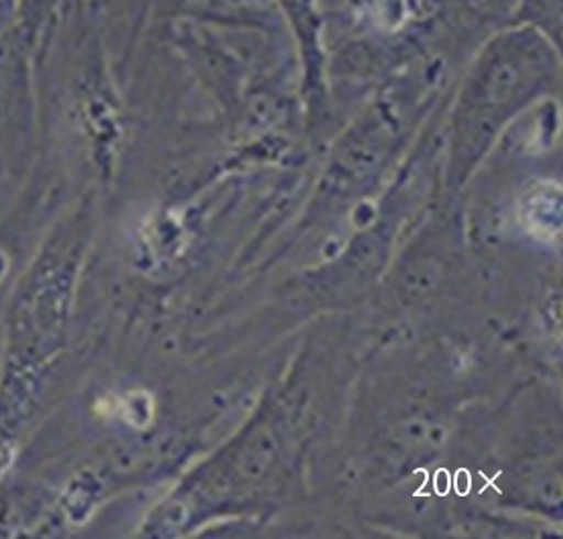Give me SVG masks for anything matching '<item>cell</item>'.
Instances as JSON below:
<instances>
[{"mask_svg": "<svg viewBox=\"0 0 563 539\" xmlns=\"http://www.w3.org/2000/svg\"><path fill=\"white\" fill-rule=\"evenodd\" d=\"M283 7L287 13L294 16V25L297 29V35L301 40L303 50H316V40H318V31H316V14L311 0H282Z\"/></svg>", "mask_w": 563, "mask_h": 539, "instance_id": "3", "label": "cell"}, {"mask_svg": "<svg viewBox=\"0 0 563 539\" xmlns=\"http://www.w3.org/2000/svg\"><path fill=\"white\" fill-rule=\"evenodd\" d=\"M468 13L483 19L486 23H497L503 28H509L510 19L517 11L521 0H456Z\"/></svg>", "mask_w": 563, "mask_h": 539, "instance_id": "2", "label": "cell"}, {"mask_svg": "<svg viewBox=\"0 0 563 539\" xmlns=\"http://www.w3.org/2000/svg\"><path fill=\"white\" fill-rule=\"evenodd\" d=\"M563 0H521L509 25L536 29L562 50Z\"/></svg>", "mask_w": 563, "mask_h": 539, "instance_id": "1", "label": "cell"}]
</instances>
